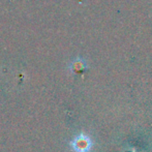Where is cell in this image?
<instances>
[{
	"mask_svg": "<svg viewBox=\"0 0 152 152\" xmlns=\"http://www.w3.org/2000/svg\"><path fill=\"white\" fill-rule=\"evenodd\" d=\"M92 142L88 136L82 134L72 142V148L75 152H88L91 149Z\"/></svg>",
	"mask_w": 152,
	"mask_h": 152,
	"instance_id": "1",
	"label": "cell"
}]
</instances>
